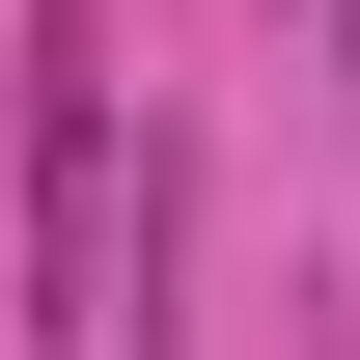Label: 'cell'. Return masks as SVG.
Segmentation results:
<instances>
[{
	"mask_svg": "<svg viewBox=\"0 0 360 360\" xmlns=\"http://www.w3.org/2000/svg\"><path fill=\"white\" fill-rule=\"evenodd\" d=\"M305 56H333V111H360V0H305Z\"/></svg>",
	"mask_w": 360,
	"mask_h": 360,
	"instance_id": "6da1fadb",
	"label": "cell"
}]
</instances>
